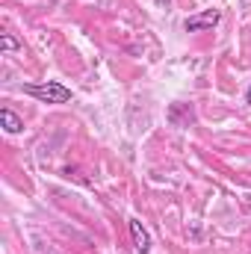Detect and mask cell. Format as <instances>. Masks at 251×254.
<instances>
[{"label":"cell","instance_id":"obj_4","mask_svg":"<svg viewBox=\"0 0 251 254\" xmlns=\"http://www.w3.org/2000/svg\"><path fill=\"white\" fill-rule=\"evenodd\" d=\"M0 122H3V130H6V133H21V130H24V119L15 116L9 107L0 110Z\"/></svg>","mask_w":251,"mask_h":254},{"label":"cell","instance_id":"obj_5","mask_svg":"<svg viewBox=\"0 0 251 254\" xmlns=\"http://www.w3.org/2000/svg\"><path fill=\"white\" fill-rule=\"evenodd\" d=\"M0 51H3V54H15V51H21V42H18L12 33H3V36H0Z\"/></svg>","mask_w":251,"mask_h":254},{"label":"cell","instance_id":"obj_1","mask_svg":"<svg viewBox=\"0 0 251 254\" xmlns=\"http://www.w3.org/2000/svg\"><path fill=\"white\" fill-rule=\"evenodd\" d=\"M24 92L33 95L42 104H68L71 101V89L63 86V83H54V80H48V83H30V86H24Z\"/></svg>","mask_w":251,"mask_h":254},{"label":"cell","instance_id":"obj_3","mask_svg":"<svg viewBox=\"0 0 251 254\" xmlns=\"http://www.w3.org/2000/svg\"><path fill=\"white\" fill-rule=\"evenodd\" d=\"M130 237H133V249L139 254H148L151 252V234L142 228L139 219H130Z\"/></svg>","mask_w":251,"mask_h":254},{"label":"cell","instance_id":"obj_6","mask_svg":"<svg viewBox=\"0 0 251 254\" xmlns=\"http://www.w3.org/2000/svg\"><path fill=\"white\" fill-rule=\"evenodd\" d=\"M246 101H249V104H251V89H249V92H246Z\"/></svg>","mask_w":251,"mask_h":254},{"label":"cell","instance_id":"obj_2","mask_svg":"<svg viewBox=\"0 0 251 254\" xmlns=\"http://www.w3.org/2000/svg\"><path fill=\"white\" fill-rule=\"evenodd\" d=\"M219 21H222V12H219V9H207V12H201V15H192V18H187V21H184V30H187V33L213 30Z\"/></svg>","mask_w":251,"mask_h":254}]
</instances>
